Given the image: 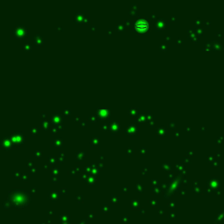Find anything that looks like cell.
I'll use <instances>...</instances> for the list:
<instances>
[{
	"instance_id": "6da1fadb",
	"label": "cell",
	"mask_w": 224,
	"mask_h": 224,
	"mask_svg": "<svg viewBox=\"0 0 224 224\" xmlns=\"http://www.w3.org/2000/svg\"><path fill=\"white\" fill-rule=\"evenodd\" d=\"M148 26H149V24L147 23V21L144 19H139L135 23V27L138 30H145V29H147Z\"/></svg>"
}]
</instances>
